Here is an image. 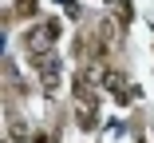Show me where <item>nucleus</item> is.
Here are the masks:
<instances>
[{
    "instance_id": "f257e3e1",
    "label": "nucleus",
    "mask_w": 154,
    "mask_h": 143,
    "mask_svg": "<svg viewBox=\"0 0 154 143\" xmlns=\"http://www.w3.org/2000/svg\"><path fill=\"white\" fill-rule=\"evenodd\" d=\"M55 32H59L55 24H40V28H32V32H28V40H24V44H28V52H32V56L48 52V48H51V36H55Z\"/></svg>"
}]
</instances>
